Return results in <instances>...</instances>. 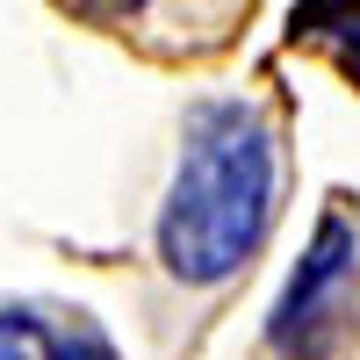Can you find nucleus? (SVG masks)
Wrapping results in <instances>:
<instances>
[{
	"label": "nucleus",
	"mask_w": 360,
	"mask_h": 360,
	"mask_svg": "<svg viewBox=\"0 0 360 360\" xmlns=\"http://www.w3.org/2000/svg\"><path fill=\"white\" fill-rule=\"evenodd\" d=\"M288 195V137L259 94H209L180 123V152L144 231V339L152 360H195L259 266Z\"/></svg>",
	"instance_id": "nucleus-1"
},
{
	"label": "nucleus",
	"mask_w": 360,
	"mask_h": 360,
	"mask_svg": "<svg viewBox=\"0 0 360 360\" xmlns=\"http://www.w3.org/2000/svg\"><path fill=\"white\" fill-rule=\"evenodd\" d=\"M353 353H360V217L346 195H332L288 288L259 324L252 360H353Z\"/></svg>",
	"instance_id": "nucleus-2"
},
{
	"label": "nucleus",
	"mask_w": 360,
	"mask_h": 360,
	"mask_svg": "<svg viewBox=\"0 0 360 360\" xmlns=\"http://www.w3.org/2000/svg\"><path fill=\"white\" fill-rule=\"evenodd\" d=\"M51 8L101 29V37H166L173 29V44H188V29H180L188 0H51Z\"/></svg>",
	"instance_id": "nucleus-3"
},
{
	"label": "nucleus",
	"mask_w": 360,
	"mask_h": 360,
	"mask_svg": "<svg viewBox=\"0 0 360 360\" xmlns=\"http://www.w3.org/2000/svg\"><path fill=\"white\" fill-rule=\"evenodd\" d=\"M58 339H65V303L0 295V360H58Z\"/></svg>",
	"instance_id": "nucleus-4"
},
{
	"label": "nucleus",
	"mask_w": 360,
	"mask_h": 360,
	"mask_svg": "<svg viewBox=\"0 0 360 360\" xmlns=\"http://www.w3.org/2000/svg\"><path fill=\"white\" fill-rule=\"evenodd\" d=\"M58 360H123V346L101 332V317H94V310L65 303V339H58Z\"/></svg>",
	"instance_id": "nucleus-5"
}]
</instances>
